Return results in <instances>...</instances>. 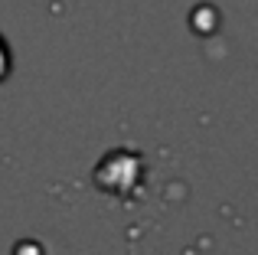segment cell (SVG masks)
Returning a JSON list of instances; mask_svg holds the SVG:
<instances>
[{
	"label": "cell",
	"mask_w": 258,
	"mask_h": 255,
	"mask_svg": "<svg viewBox=\"0 0 258 255\" xmlns=\"http://www.w3.org/2000/svg\"><path fill=\"white\" fill-rule=\"evenodd\" d=\"M141 173H144V164L134 151H111L98 167H95V183L101 186L111 197H131L141 183Z\"/></svg>",
	"instance_id": "6da1fadb"
},
{
	"label": "cell",
	"mask_w": 258,
	"mask_h": 255,
	"mask_svg": "<svg viewBox=\"0 0 258 255\" xmlns=\"http://www.w3.org/2000/svg\"><path fill=\"white\" fill-rule=\"evenodd\" d=\"M7 72H10V49H7V43L0 39V82L7 79Z\"/></svg>",
	"instance_id": "7a4b0ae2"
}]
</instances>
